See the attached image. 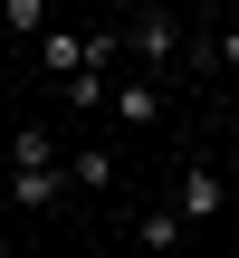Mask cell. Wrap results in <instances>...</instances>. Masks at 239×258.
Segmentation results:
<instances>
[{
	"mask_svg": "<svg viewBox=\"0 0 239 258\" xmlns=\"http://www.w3.org/2000/svg\"><path fill=\"white\" fill-rule=\"evenodd\" d=\"M0 29H19V38L48 29V0H0Z\"/></svg>",
	"mask_w": 239,
	"mask_h": 258,
	"instance_id": "9c48e42d",
	"label": "cell"
},
{
	"mask_svg": "<svg viewBox=\"0 0 239 258\" xmlns=\"http://www.w3.org/2000/svg\"><path fill=\"white\" fill-rule=\"evenodd\" d=\"M67 191H77V182H67V163H48V172H10V182H0V201H10V211H57Z\"/></svg>",
	"mask_w": 239,
	"mask_h": 258,
	"instance_id": "3957f363",
	"label": "cell"
},
{
	"mask_svg": "<svg viewBox=\"0 0 239 258\" xmlns=\"http://www.w3.org/2000/svg\"><path fill=\"white\" fill-rule=\"evenodd\" d=\"M125 134H144V124H163V86L153 77H115V105H105Z\"/></svg>",
	"mask_w": 239,
	"mask_h": 258,
	"instance_id": "277c9868",
	"label": "cell"
},
{
	"mask_svg": "<svg viewBox=\"0 0 239 258\" xmlns=\"http://www.w3.org/2000/svg\"><path fill=\"white\" fill-rule=\"evenodd\" d=\"M67 182H77V191H105V182H115V144H77V153H67Z\"/></svg>",
	"mask_w": 239,
	"mask_h": 258,
	"instance_id": "52a82bcc",
	"label": "cell"
},
{
	"mask_svg": "<svg viewBox=\"0 0 239 258\" xmlns=\"http://www.w3.org/2000/svg\"><path fill=\"white\" fill-rule=\"evenodd\" d=\"M48 163H67V153H57V134H48V124H19V144H10V172H48Z\"/></svg>",
	"mask_w": 239,
	"mask_h": 258,
	"instance_id": "8992f818",
	"label": "cell"
},
{
	"mask_svg": "<svg viewBox=\"0 0 239 258\" xmlns=\"http://www.w3.org/2000/svg\"><path fill=\"white\" fill-rule=\"evenodd\" d=\"M38 67H48V77H67V86H77V77H86V67H96V29H48V38H38Z\"/></svg>",
	"mask_w": 239,
	"mask_h": 258,
	"instance_id": "7a4b0ae2",
	"label": "cell"
},
{
	"mask_svg": "<svg viewBox=\"0 0 239 258\" xmlns=\"http://www.w3.org/2000/svg\"><path fill=\"white\" fill-rule=\"evenodd\" d=\"M182 230H192L182 211H144V249H153V258H172V249H182Z\"/></svg>",
	"mask_w": 239,
	"mask_h": 258,
	"instance_id": "ba28073f",
	"label": "cell"
},
{
	"mask_svg": "<svg viewBox=\"0 0 239 258\" xmlns=\"http://www.w3.org/2000/svg\"><path fill=\"white\" fill-rule=\"evenodd\" d=\"M172 211H182V220H220V172H211V163H192V172H182V191H172Z\"/></svg>",
	"mask_w": 239,
	"mask_h": 258,
	"instance_id": "5b68a950",
	"label": "cell"
},
{
	"mask_svg": "<svg viewBox=\"0 0 239 258\" xmlns=\"http://www.w3.org/2000/svg\"><path fill=\"white\" fill-rule=\"evenodd\" d=\"M211 57H220V67H230V77H239V19H230V29H220V38H211Z\"/></svg>",
	"mask_w": 239,
	"mask_h": 258,
	"instance_id": "30bf717a",
	"label": "cell"
},
{
	"mask_svg": "<svg viewBox=\"0 0 239 258\" xmlns=\"http://www.w3.org/2000/svg\"><path fill=\"white\" fill-rule=\"evenodd\" d=\"M172 48H182V19H172V10H144V19H125V57H134V77L172 67Z\"/></svg>",
	"mask_w": 239,
	"mask_h": 258,
	"instance_id": "6da1fadb",
	"label": "cell"
}]
</instances>
